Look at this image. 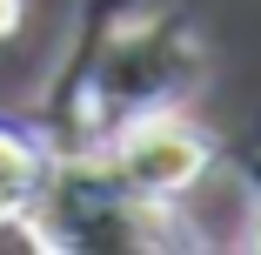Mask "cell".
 <instances>
[{
    "instance_id": "obj_3",
    "label": "cell",
    "mask_w": 261,
    "mask_h": 255,
    "mask_svg": "<svg viewBox=\"0 0 261 255\" xmlns=\"http://www.w3.org/2000/svg\"><path fill=\"white\" fill-rule=\"evenodd\" d=\"M248 222H254L248 228V248H261V161L248 168Z\"/></svg>"
},
{
    "instance_id": "obj_1",
    "label": "cell",
    "mask_w": 261,
    "mask_h": 255,
    "mask_svg": "<svg viewBox=\"0 0 261 255\" xmlns=\"http://www.w3.org/2000/svg\"><path fill=\"white\" fill-rule=\"evenodd\" d=\"M94 155L108 161L134 195H154V201H181L207 168H215L207 134L188 114H174V108H147V114L114 121L108 134L94 141Z\"/></svg>"
},
{
    "instance_id": "obj_2",
    "label": "cell",
    "mask_w": 261,
    "mask_h": 255,
    "mask_svg": "<svg viewBox=\"0 0 261 255\" xmlns=\"http://www.w3.org/2000/svg\"><path fill=\"white\" fill-rule=\"evenodd\" d=\"M47 175H54V148H47V134L0 121V228H7V222H27V208L40 201Z\"/></svg>"
},
{
    "instance_id": "obj_4",
    "label": "cell",
    "mask_w": 261,
    "mask_h": 255,
    "mask_svg": "<svg viewBox=\"0 0 261 255\" xmlns=\"http://www.w3.org/2000/svg\"><path fill=\"white\" fill-rule=\"evenodd\" d=\"M14 27H20V0H0V40H7Z\"/></svg>"
}]
</instances>
